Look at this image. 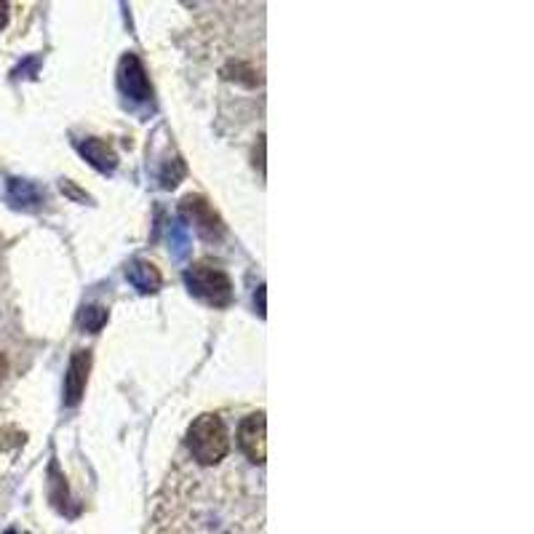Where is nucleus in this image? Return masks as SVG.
Here are the masks:
<instances>
[{
	"label": "nucleus",
	"instance_id": "1",
	"mask_svg": "<svg viewBox=\"0 0 534 534\" xmlns=\"http://www.w3.org/2000/svg\"><path fill=\"white\" fill-rule=\"evenodd\" d=\"M6 25V6H3V3H0V27Z\"/></svg>",
	"mask_w": 534,
	"mask_h": 534
}]
</instances>
